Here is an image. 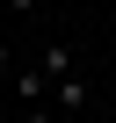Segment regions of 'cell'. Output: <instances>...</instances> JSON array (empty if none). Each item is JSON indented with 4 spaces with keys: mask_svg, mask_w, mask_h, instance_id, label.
Wrapping results in <instances>:
<instances>
[{
    "mask_svg": "<svg viewBox=\"0 0 116 123\" xmlns=\"http://www.w3.org/2000/svg\"><path fill=\"white\" fill-rule=\"evenodd\" d=\"M51 101H58V116H80L94 94H87V80H80V73H65V80H51Z\"/></svg>",
    "mask_w": 116,
    "mask_h": 123,
    "instance_id": "6da1fadb",
    "label": "cell"
},
{
    "mask_svg": "<svg viewBox=\"0 0 116 123\" xmlns=\"http://www.w3.org/2000/svg\"><path fill=\"white\" fill-rule=\"evenodd\" d=\"M7 7H15V15H29V7H36V0H7Z\"/></svg>",
    "mask_w": 116,
    "mask_h": 123,
    "instance_id": "5b68a950",
    "label": "cell"
},
{
    "mask_svg": "<svg viewBox=\"0 0 116 123\" xmlns=\"http://www.w3.org/2000/svg\"><path fill=\"white\" fill-rule=\"evenodd\" d=\"M15 94H22V109H36V101L51 94V73H44V65H29V73H15Z\"/></svg>",
    "mask_w": 116,
    "mask_h": 123,
    "instance_id": "7a4b0ae2",
    "label": "cell"
},
{
    "mask_svg": "<svg viewBox=\"0 0 116 123\" xmlns=\"http://www.w3.org/2000/svg\"><path fill=\"white\" fill-rule=\"evenodd\" d=\"M44 73L65 80V73H73V51H65V43H44Z\"/></svg>",
    "mask_w": 116,
    "mask_h": 123,
    "instance_id": "3957f363",
    "label": "cell"
},
{
    "mask_svg": "<svg viewBox=\"0 0 116 123\" xmlns=\"http://www.w3.org/2000/svg\"><path fill=\"white\" fill-rule=\"evenodd\" d=\"M22 123H65V116H58V109H44V101H36V109H22Z\"/></svg>",
    "mask_w": 116,
    "mask_h": 123,
    "instance_id": "277c9868",
    "label": "cell"
},
{
    "mask_svg": "<svg viewBox=\"0 0 116 123\" xmlns=\"http://www.w3.org/2000/svg\"><path fill=\"white\" fill-rule=\"evenodd\" d=\"M0 73H7V43H0Z\"/></svg>",
    "mask_w": 116,
    "mask_h": 123,
    "instance_id": "8992f818",
    "label": "cell"
}]
</instances>
